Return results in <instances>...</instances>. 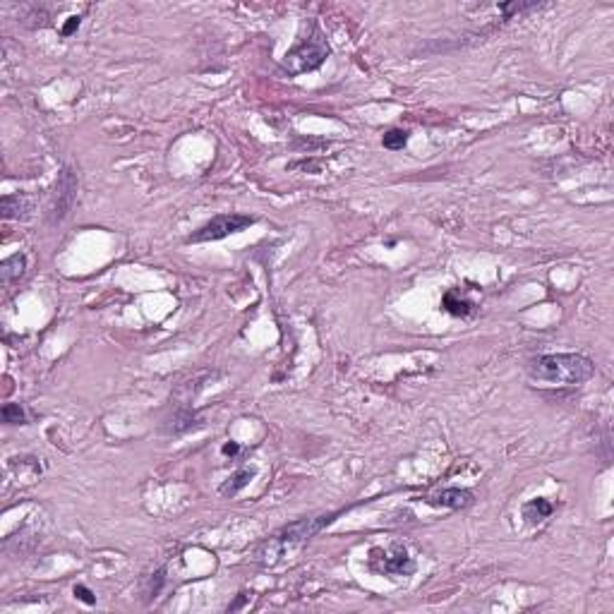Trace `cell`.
<instances>
[{
  "label": "cell",
  "instance_id": "cell-4",
  "mask_svg": "<svg viewBox=\"0 0 614 614\" xmlns=\"http://www.w3.org/2000/svg\"><path fill=\"white\" fill-rule=\"evenodd\" d=\"M255 224V216L248 214H219L214 216L212 221H207L202 228H197L187 243H214V241H224L228 236H236V233L245 231Z\"/></svg>",
  "mask_w": 614,
  "mask_h": 614
},
{
  "label": "cell",
  "instance_id": "cell-1",
  "mask_svg": "<svg viewBox=\"0 0 614 614\" xmlns=\"http://www.w3.org/2000/svg\"><path fill=\"white\" fill-rule=\"evenodd\" d=\"M528 374L547 387H581L593 379L595 362L583 353H547L530 360Z\"/></svg>",
  "mask_w": 614,
  "mask_h": 614
},
{
  "label": "cell",
  "instance_id": "cell-16",
  "mask_svg": "<svg viewBox=\"0 0 614 614\" xmlns=\"http://www.w3.org/2000/svg\"><path fill=\"white\" fill-rule=\"evenodd\" d=\"M542 8V3H501L499 5V13H504V17H511V15H521V13H530V10H537Z\"/></svg>",
  "mask_w": 614,
  "mask_h": 614
},
{
  "label": "cell",
  "instance_id": "cell-11",
  "mask_svg": "<svg viewBox=\"0 0 614 614\" xmlns=\"http://www.w3.org/2000/svg\"><path fill=\"white\" fill-rule=\"evenodd\" d=\"M552 511H554V504L549 499H530L528 504H523V518L528 523H542L545 521V518H549L552 516Z\"/></svg>",
  "mask_w": 614,
  "mask_h": 614
},
{
  "label": "cell",
  "instance_id": "cell-20",
  "mask_svg": "<svg viewBox=\"0 0 614 614\" xmlns=\"http://www.w3.org/2000/svg\"><path fill=\"white\" fill-rule=\"evenodd\" d=\"M238 449H241V447H238L236 442H231V444H226V447H224V454L226 456H233V454H238Z\"/></svg>",
  "mask_w": 614,
  "mask_h": 614
},
{
  "label": "cell",
  "instance_id": "cell-14",
  "mask_svg": "<svg viewBox=\"0 0 614 614\" xmlns=\"http://www.w3.org/2000/svg\"><path fill=\"white\" fill-rule=\"evenodd\" d=\"M0 415H3L5 425H27V413L20 403H5Z\"/></svg>",
  "mask_w": 614,
  "mask_h": 614
},
{
  "label": "cell",
  "instance_id": "cell-6",
  "mask_svg": "<svg viewBox=\"0 0 614 614\" xmlns=\"http://www.w3.org/2000/svg\"><path fill=\"white\" fill-rule=\"evenodd\" d=\"M75 197H77V175L70 171V168H63V171L58 173L53 202H51V207H49V224L51 226H60L63 221L68 219V214L72 212Z\"/></svg>",
  "mask_w": 614,
  "mask_h": 614
},
{
  "label": "cell",
  "instance_id": "cell-21",
  "mask_svg": "<svg viewBox=\"0 0 614 614\" xmlns=\"http://www.w3.org/2000/svg\"><path fill=\"white\" fill-rule=\"evenodd\" d=\"M243 602H245V595H238V600H236V602H233V605H231V607H228V612H236V610H238V607H241V605H243Z\"/></svg>",
  "mask_w": 614,
  "mask_h": 614
},
{
  "label": "cell",
  "instance_id": "cell-19",
  "mask_svg": "<svg viewBox=\"0 0 614 614\" xmlns=\"http://www.w3.org/2000/svg\"><path fill=\"white\" fill-rule=\"evenodd\" d=\"M79 25H82V17H70L68 25L63 27V37H72V34L79 29Z\"/></svg>",
  "mask_w": 614,
  "mask_h": 614
},
{
  "label": "cell",
  "instance_id": "cell-12",
  "mask_svg": "<svg viewBox=\"0 0 614 614\" xmlns=\"http://www.w3.org/2000/svg\"><path fill=\"white\" fill-rule=\"evenodd\" d=\"M252 478H255V468H241V471L233 473V475L228 478L224 485H221L219 492L224 494V497H236L243 487H248Z\"/></svg>",
  "mask_w": 614,
  "mask_h": 614
},
{
  "label": "cell",
  "instance_id": "cell-17",
  "mask_svg": "<svg viewBox=\"0 0 614 614\" xmlns=\"http://www.w3.org/2000/svg\"><path fill=\"white\" fill-rule=\"evenodd\" d=\"M163 586H166V569H159V571H156V574H151V576H149L147 598H149V600L159 598L161 590H163Z\"/></svg>",
  "mask_w": 614,
  "mask_h": 614
},
{
  "label": "cell",
  "instance_id": "cell-10",
  "mask_svg": "<svg viewBox=\"0 0 614 614\" xmlns=\"http://www.w3.org/2000/svg\"><path fill=\"white\" fill-rule=\"evenodd\" d=\"M25 271H27V257L17 252L13 257H8V260H3V264H0V281H3L5 286H10L13 281H20L25 276Z\"/></svg>",
  "mask_w": 614,
  "mask_h": 614
},
{
  "label": "cell",
  "instance_id": "cell-2",
  "mask_svg": "<svg viewBox=\"0 0 614 614\" xmlns=\"http://www.w3.org/2000/svg\"><path fill=\"white\" fill-rule=\"evenodd\" d=\"M329 53H331V49H329V44H326V37L321 34L319 27H312L307 37H302L293 49L283 56L281 70L288 72L290 77H298V75H305V72L317 70L321 63L329 58Z\"/></svg>",
  "mask_w": 614,
  "mask_h": 614
},
{
  "label": "cell",
  "instance_id": "cell-13",
  "mask_svg": "<svg viewBox=\"0 0 614 614\" xmlns=\"http://www.w3.org/2000/svg\"><path fill=\"white\" fill-rule=\"evenodd\" d=\"M442 307H444V312L454 314V317H468V314L473 312L471 302H468L466 298H461L459 293H456V290H449V293L444 295Z\"/></svg>",
  "mask_w": 614,
  "mask_h": 614
},
{
  "label": "cell",
  "instance_id": "cell-15",
  "mask_svg": "<svg viewBox=\"0 0 614 614\" xmlns=\"http://www.w3.org/2000/svg\"><path fill=\"white\" fill-rule=\"evenodd\" d=\"M382 144L387 149H391V151H399V149H403L408 144V132L401 130V127H391L389 132H384Z\"/></svg>",
  "mask_w": 614,
  "mask_h": 614
},
{
  "label": "cell",
  "instance_id": "cell-9",
  "mask_svg": "<svg viewBox=\"0 0 614 614\" xmlns=\"http://www.w3.org/2000/svg\"><path fill=\"white\" fill-rule=\"evenodd\" d=\"M197 428V415L190 411V408H178L173 413V418L166 420L163 425V432L166 435H183V432H190Z\"/></svg>",
  "mask_w": 614,
  "mask_h": 614
},
{
  "label": "cell",
  "instance_id": "cell-8",
  "mask_svg": "<svg viewBox=\"0 0 614 614\" xmlns=\"http://www.w3.org/2000/svg\"><path fill=\"white\" fill-rule=\"evenodd\" d=\"M32 200L27 195H5L0 200V216L5 221H25L32 214Z\"/></svg>",
  "mask_w": 614,
  "mask_h": 614
},
{
  "label": "cell",
  "instance_id": "cell-18",
  "mask_svg": "<svg viewBox=\"0 0 614 614\" xmlns=\"http://www.w3.org/2000/svg\"><path fill=\"white\" fill-rule=\"evenodd\" d=\"M75 598L82 600L84 605H96V595H94L87 586H75Z\"/></svg>",
  "mask_w": 614,
  "mask_h": 614
},
{
  "label": "cell",
  "instance_id": "cell-7",
  "mask_svg": "<svg viewBox=\"0 0 614 614\" xmlns=\"http://www.w3.org/2000/svg\"><path fill=\"white\" fill-rule=\"evenodd\" d=\"M430 506H442V509H454V511H461V509H468L473 504V492L463 487H447L440 490L437 494L428 497Z\"/></svg>",
  "mask_w": 614,
  "mask_h": 614
},
{
  "label": "cell",
  "instance_id": "cell-5",
  "mask_svg": "<svg viewBox=\"0 0 614 614\" xmlns=\"http://www.w3.org/2000/svg\"><path fill=\"white\" fill-rule=\"evenodd\" d=\"M367 564H370V569L379 576H411V574H415V559L399 545L372 549Z\"/></svg>",
  "mask_w": 614,
  "mask_h": 614
},
{
  "label": "cell",
  "instance_id": "cell-3",
  "mask_svg": "<svg viewBox=\"0 0 614 614\" xmlns=\"http://www.w3.org/2000/svg\"><path fill=\"white\" fill-rule=\"evenodd\" d=\"M338 513H341V511L324 513V516H314V518H302V521H295V523L286 525L281 533H276L271 540L264 542V547L257 552V561H260V564H264L269 554H271V557H281V554L286 552V547H293V545H298V542H305V540H309V537H314L317 533H321V530H324L329 523H334Z\"/></svg>",
  "mask_w": 614,
  "mask_h": 614
}]
</instances>
